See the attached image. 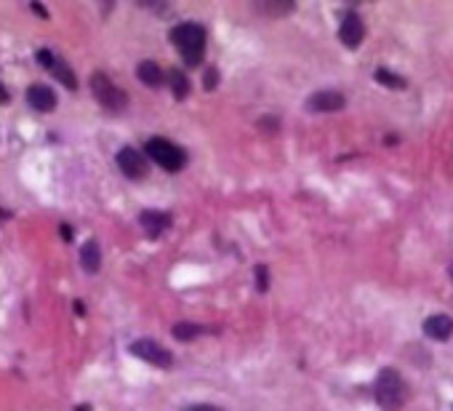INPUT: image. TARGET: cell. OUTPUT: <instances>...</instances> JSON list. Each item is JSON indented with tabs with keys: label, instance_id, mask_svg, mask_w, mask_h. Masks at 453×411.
<instances>
[{
	"label": "cell",
	"instance_id": "cell-1",
	"mask_svg": "<svg viewBox=\"0 0 453 411\" xmlns=\"http://www.w3.org/2000/svg\"><path fill=\"white\" fill-rule=\"evenodd\" d=\"M171 43L179 48L187 67H197L206 57V30L195 22H184L171 30Z\"/></svg>",
	"mask_w": 453,
	"mask_h": 411
},
{
	"label": "cell",
	"instance_id": "cell-2",
	"mask_svg": "<svg viewBox=\"0 0 453 411\" xmlns=\"http://www.w3.org/2000/svg\"><path fill=\"white\" fill-rule=\"evenodd\" d=\"M374 398L384 411H400L408 401V387L394 368H381L374 384Z\"/></svg>",
	"mask_w": 453,
	"mask_h": 411
},
{
	"label": "cell",
	"instance_id": "cell-3",
	"mask_svg": "<svg viewBox=\"0 0 453 411\" xmlns=\"http://www.w3.org/2000/svg\"><path fill=\"white\" fill-rule=\"evenodd\" d=\"M144 153L150 155L158 166L171 171V174H174V171H181L184 163H187V153L181 150L179 144H174V142H168V139H163V137L150 139L147 147H144Z\"/></svg>",
	"mask_w": 453,
	"mask_h": 411
},
{
	"label": "cell",
	"instance_id": "cell-4",
	"mask_svg": "<svg viewBox=\"0 0 453 411\" xmlns=\"http://www.w3.org/2000/svg\"><path fill=\"white\" fill-rule=\"evenodd\" d=\"M91 91L96 96V102L105 107V110H109V112H121L128 105V96L123 94V89H118L105 73H96V75L91 77Z\"/></svg>",
	"mask_w": 453,
	"mask_h": 411
},
{
	"label": "cell",
	"instance_id": "cell-5",
	"mask_svg": "<svg viewBox=\"0 0 453 411\" xmlns=\"http://www.w3.org/2000/svg\"><path fill=\"white\" fill-rule=\"evenodd\" d=\"M128 350H131V355L141 358L144 364H152L158 368H171L174 366V355L155 339H136V342H131Z\"/></svg>",
	"mask_w": 453,
	"mask_h": 411
},
{
	"label": "cell",
	"instance_id": "cell-6",
	"mask_svg": "<svg viewBox=\"0 0 453 411\" xmlns=\"http://www.w3.org/2000/svg\"><path fill=\"white\" fill-rule=\"evenodd\" d=\"M344 105H347L344 94L331 91V89L315 91L309 99H307V110H309V112H339V110H344Z\"/></svg>",
	"mask_w": 453,
	"mask_h": 411
},
{
	"label": "cell",
	"instance_id": "cell-7",
	"mask_svg": "<svg viewBox=\"0 0 453 411\" xmlns=\"http://www.w3.org/2000/svg\"><path fill=\"white\" fill-rule=\"evenodd\" d=\"M118 166L128 179H141L147 174V158L134 147H123L118 153Z\"/></svg>",
	"mask_w": 453,
	"mask_h": 411
},
{
	"label": "cell",
	"instance_id": "cell-8",
	"mask_svg": "<svg viewBox=\"0 0 453 411\" xmlns=\"http://www.w3.org/2000/svg\"><path fill=\"white\" fill-rule=\"evenodd\" d=\"M365 38V24L358 14H347L341 19V27H339V40L347 48H358Z\"/></svg>",
	"mask_w": 453,
	"mask_h": 411
},
{
	"label": "cell",
	"instance_id": "cell-9",
	"mask_svg": "<svg viewBox=\"0 0 453 411\" xmlns=\"http://www.w3.org/2000/svg\"><path fill=\"white\" fill-rule=\"evenodd\" d=\"M27 102L38 112H51L56 107V94H54V89L43 86V83H32L27 89Z\"/></svg>",
	"mask_w": 453,
	"mask_h": 411
},
{
	"label": "cell",
	"instance_id": "cell-10",
	"mask_svg": "<svg viewBox=\"0 0 453 411\" xmlns=\"http://www.w3.org/2000/svg\"><path fill=\"white\" fill-rule=\"evenodd\" d=\"M424 334L435 342H445L453 336V318L451 315H429L424 320Z\"/></svg>",
	"mask_w": 453,
	"mask_h": 411
},
{
	"label": "cell",
	"instance_id": "cell-11",
	"mask_svg": "<svg viewBox=\"0 0 453 411\" xmlns=\"http://www.w3.org/2000/svg\"><path fill=\"white\" fill-rule=\"evenodd\" d=\"M139 222H141V227H144V232L150 235V238H158V235H163L168 230V225H171V216H168L166 211H141V216H139Z\"/></svg>",
	"mask_w": 453,
	"mask_h": 411
},
{
	"label": "cell",
	"instance_id": "cell-12",
	"mask_svg": "<svg viewBox=\"0 0 453 411\" xmlns=\"http://www.w3.org/2000/svg\"><path fill=\"white\" fill-rule=\"evenodd\" d=\"M136 73H139V80L144 83V86H150V89H158V86H163V70H160V64H155V61H141L139 67H136Z\"/></svg>",
	"mask_w": 453,
	"mask_h": 411
},
{
	"label": "cell",
	"instance_id": "cell-13",
	"mask_svg": "<svg viewBox=\"0 0 453 411\" xmlns=\"http://www.w3.org/2000/svg\"><path fill=\"white\" fill-rule=\"evenodd\" d=\"M80 264H83L86 273H96V270L102 267V251H99V244H96V241H89V244L83 246V251H80Z\"/></svg>",
	"mask_w": 453,
	"mask_h": 411
},
{
	"label": "cell",
	"instance_id": "cell-14",
	"mask_svg": "<svg viewBox=\"0 0 453 411\" xmlns=\"http://www.w3.org/2000/svg\"><path fill=\"white\" fill-rule=\"evenodd\" d=\"M48 70L59 77L67 89H72V91L77 89V80H75V75H72V70H70V64H64L61 59H56V57H54V59H51V64H48Z\"/></svg>",
	"mask_w": 453,
	"mask_h": 411
},
{
	"label": "cell",
	"instance_id": "cell-15",
	"mask_svg": "<svg viewBox=\"0 0 453 411\" xmlns=\"http://www.w3.org/2000/svg\"><path fill=\"white\" fill-rule=\"evenodd\" d=\"M374 77H376V83L387 86V89H392V91H400V89H406V86H408L406 77L394 75V73H390L387 67H378L376 73H374Z\"/></svg>",
	"mask_w": 453,
	"mask_h": 411
},
{
	"label": "cell",
	"instance_id": "cell-16",
	"mask_svg": "<svg viewBox=\"0 0 453 411\" xmlns=\"http://www.w3.org/2000/svg\"><path fill=\"white\" fill-rule=\"evenodd\" d=\"M171 334L176 336V339H181V342H187V339H195V336L206 334V329L197 326V323H190V320H181V323H176L171 329Z\"/></svg>",
	"mask_w": 453,
	"mask_h": 411
},
{
	"label": "cell",
	"instance_id": "cell-17",
	"mask_svg": "<svg viewBox=\"0 0 453 411\" xmlns=\"http://www.w3.org/2000/svg\"><path fill=\"white\" fill-rule=\"evenodd\" d=\"M168 80H171V91H174V96H176V99H187V94H190V80H187V75H184L181 70H174V73L168 75Z\"/></svg>",
	"mask_w": 453,
	"mask_h": 411
},
{
	"label": "cell",
	"instance_id": "cell-18",
	"mask_svg": "<svg viewBox=\"0 0 453 411\" xmlns=\"http://www.w3.org/2000/svg\"><path fill=\"white\" fill-rule=\"evenodd\" d=\"M259 8H261V11H270V14H288V11L293 8V3H291V0H283V3L277 6V0H270V3H261Z\"/></svg>",
	"mask_w": 453,
	"mask_h": 411
},
{
	"label": "cell",
	"instance_id": "cell-19",
	"mask_svg": "<svg viewBox=\"0 0 453 411\" xmlns=\"http://www.w3.org/2000/svg\"><path fill=\"white\" fill-rule=\"evenodd\" d=\"M216 83H219V70H216V67H208L206 75H203V89H206V91H213Z\"/></svg>",
	"mask_w": 453,
	"mask_h": 411
},
{
	"label": "cell",
	"instance_id": "cell-20",
	"mask_svg": "<svg viewBox=\"0 0 453 411\" xmlns=\"http://www.w3.org/2000/svg\"><path fill=\"white\" fill-rule=\"evenodd\" d=\"M270 286V278H267V267H256V289L267 291Z\"/></svg>",
	"mask_w": 453,
	"mask_h": 411
},
{
	"label": "cell",
	"instance_id": "cell-21",
	"mask_svg": "<svg viewBox=\"0 0 453 411\" xmlns=\"http://www.w3.org/2000/svg\"><path fill=\"white\" fill-rule=\"evenodd\" d=\"M184 411H222L219 406H211V403H192V406H187Z\"/></svg>",
	"mask_w": 453,
	"mask_h": 411
},
{
	"label": "cell",
	"instance_id": "cell-22",
	"mask_svg": "<svg viewBox=\"0 0 453 411\" xmlns=\"http://www.w3.org/2000/svg\"><path fill=\"white\" fill-rule=\"evenodd\" d=\"M61 235H64V241H72V230L70 227H61Z\"/></svg>",
	"mask_w": 453,
	"mask_h": 411
},
{
	"label": "cell",
	"instance_id": "cell-23",
	"mask_svg": "<svg viewBox=\"0 0 453 411\" xmlns=\"http://www.w3.org/2000/svg\"><path fill=\"white\" fill-rule=\"evenodd\" d=\"M0 102H8V91H6V86L0 83Z\"/></svg>",
	"mask_w": 453,
	"mask_h": 411
}]
</instances>
